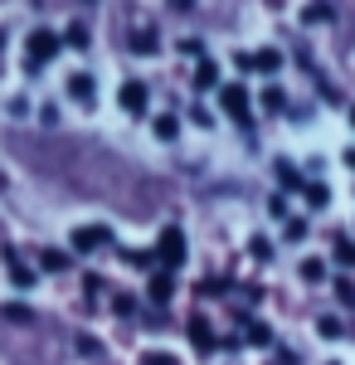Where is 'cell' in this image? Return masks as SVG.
Returning a JSON list of instances; mask_svg holds the SVG:
<instances>
[{"mask_svg":"<svg viewBox=\"0 0 355 365\" xmlns=\"http://www.w3.org/2000/svg\"><path fill=\"white\" fill-rule=\"evenodd\" d=\"M156 258H161V268H180V263H185V234H180L175 225H165V229H161Z\"/></svg>","mask_w":355,"mask_h":365,"instance_id":"1","label":"cell"},{"mask_svg":"<svg viewBox=\"0 0 355 365\" xmlns=\"http://www.w3.org/2000/svg\"><path fill=\"white\" fill-rule=\"evenodd\" d=\"M25 54H29V68H44V63L58 54V34H49V29H34V34H29V44H25Z\"/></svg>","mask_w":355,"mask_h":365,"instance_id":"2","label":"cell"},{"mask_svg":"<svg viewBox=\"0 0 355 365\" xmlns=\"http://www.w3.org/2000/svg\"><path fill=\"white\" fill-rule=\"evenodd\" d=\"M103 244H112V229L108 225H83V229H73V249H78V253H93V249H103Z\"/></svg>","mask_w":355,"mask_h":365,"instance_id":"3","label":"cell"},{"mask_svg":"<svg viewBox=\"0 0 355 365\" xmlns=\"http://www.w3.org/2000/svg\"><path fill=\"white\" fill-rule=\"evenodd\" d=\"M219 103H224V113L234 117L239 127H248V93H244L239 83H229V88H224V93H219Z\"/></svg>","mask_w":355,"mask_h":365,"instance_id":"4","label":"cell"},{"mask_svg":"<svg viewBox=\"0 0 355 365\" xmlns=\"http://www.w3.org/2000/svg\"><path fill=\"white\" fill-rule=\"evenodd\" d=\"M244 68H258V73H277L282 68V54L277 49H258V54H248V58H239Z\"/></svg>","mask_w":355,"mask_h":365,"instance_id":"5","label":"cell"},{"mask_svg":"<svg viewBox=\"0 0 355 365\" xmlns=\"http://www.w3.org/2000/svg\"><path fill=\"white\" fill-rule=\"evenodd\" d=\"M122 108L127 113H146V83H137V78L122 83Z\"/></svg>","mask_w":355,"mask_h":365,"instance_id":"6","label":"cell"},{"mask_svg":"<svg viewBox=\"0 0 355 365\" xmlns=\"http://www.w3.org/2000/svg\"><path fill=\"white\" fill-rule=\"evenodd\" d=\"M132 49H137V54H156V49H161V34H156V29H137V34H132Z\"/></svg>","mask_w":355,"mask_h":365,"instance_id":"7","label":"cell"},{"mask_svg":"<svg viewBox=\"0 0 355 365\" xmlns=\"http://www.w3.org/2000/svg\"><path fill=\"white\" fill-rule=\"evenodd\" d=\"M68 98H78V103H93V78H88V73H73V78H68Z\"/></svg>","mask_w":355,"mask_h":365,"instance_id":"8","label":"cell"},{"mask_svg":"<svg viewBox=\"0 0 355 365\" xmlns=\"http://www.w3.org/2000/svg\"><path fill=\"white\" fill-rule=\"evenodd\" d=\"M151 302H170V273H151Z\"/></svg>","mask_w":355,"mask_h":365,"instance_id":"9","label":"cell"},{"mask_svg":"<svg viewBox=\"0 0 355 365\" xmlns=\"http://www.w3.org/2000/svg\"><path fill=\"white\" fill-rule=\"evenodd\" d=\"M5 258H10V278H15V287H34V273H29L20 258H15V253H5Z\"/></svg>","mask_w":355,"mask_h":365,"instance_id":"10","label":"cell"},{"mask_svg":"<svg viewBox=\"0 0 355 365\" xmlns=\"http://www.w3.org/2000/svg\"><path fill=\"white\" fill-rule=\"evenodd\" d=\"M215 78H219V68L210 63V58H205V63L195 68V88H215Z\"/></svg>","mask_w":355,"mask_h":365,"instance_id":"11","label":"cell"},{"mask_svg":"<svg viewBox=\"0 0 355 365\" xmlns=\"http://www.w3.org/2000/svg\"><path fill=\"white\" fill-rule=\"evenodd\" d=\"M39 258H44V268H49V273H63V268H68V253H58V249H44Z\"/></svg>","mask_w":355,"mask_h":365,"instance_id":"12","label":"cell"},{"mask_svg":"<svg viewBox=\"0 0 355 365\" xmlns=\"http://www.w3.org/2000/svg\"><path fill=\"white\" fill-rule=\"evenodd\" d=\"M190 341L200 346V351H210V346H215V336H210V327H205V322H190Z\"/></svg>","mask_w":355,"mask_h":365,"instance_id":"13","label":"cell"},{"mask_svg":"<svg viewBox=\"0 0 355 365\" xmlns=\"http://www.w3.org/2000/svg\"><path fill=\"white\" fill-rule=\"evenodd\" d=\"M302 278H307V282H321V278H326V263H321V258H307V263H302Z\"/></svg>","mask_w":355,"mask_h":365,"instance_id":"14","label":"cell"},{"mask_svg":"<svg viewBox=\"0 0 355 365\" xmlns=\"http://www.w3.org/2000/svg\"><path fill=\"white\" fill-rule=\"evenodd\" d=\"M175 132H180L175 117H156V137H161V141H175Z\"/></svg>","mask_w":355,"mask_h":365,"instance_id":"15","label":"cell"},{"mask_svg":"<svg viewBox=\"0 0 355 365\" xmlns=\"http://www.w3.org/2000/svg\"><path fill=\"white\" fill-rule=\"evenodd\" d=\"M302 20H331V5L326 0H312V5L302 10Z\"/></svg>","mask_w":355,"mask_h":365,"instance_id":"16","label":"cell"},{"mask_svg":"<svg viewBox=\"0 0 355 365\" xmlns=\"http://www.w3.org/2000/svg\"><path fill=\"white\" fill-rule=\"evenodd\" d=\"M263 108H268V113H282V108H287L282 88H268V93H263Z\"/></svg>","mask_w":355,"mask_h":365,"instance_id":"17","label":"cell"},{"mask_svg":"<svg viewBox=\"0 0 355 365\" xmlns=\"http://www.w3.org/2000/svg\"><path fill=\"white\" fill-rule=\"evenodd\" d=\"M317 331H321L326 341H341V331H346V327H341L336 317H321V327H317Z\"/></svg>","mask_w":355,"mask_h":365,"instance_id":"18","label":"cell"},{"mask_svg":"<svg viewBox=\"0 0 355 365\" xmlns=\"http://www.w3.org/2000/svg\"><path fill=\"white\" fill-rule=\"evenodd\" d=\"M336 263H346V268L355 263V244L351 239H336Z\"/></svg>","mask_w":355,"mask_h":365,"instance_id":"19","label":"cell"},{"mask_svg":"<svg viewBox=\"0 0 355 365\" xmlns=\"http://www.w3.org/2000/svg\"><path fill=\"white\" fill-rule=\"evenodd\" d=\"M63 39H68L73 49H88V29H83V25H68V34H63Z\"/></svg>","mask_w":355,"mask_h":365,"instance_id":"20","label":"cell"},{"mask_svg":"<svg viewBox=\"0 0 355 365\" xmlns=\"http://www.w3.org/2000/svg\"><path fill=\"white\" fill-rule=\"evenodd\" d=\"M5 317H10V322H20V327H25V322H34V312L20 307V302H10V307H5Z\"/></svg>","mask_w":355,"mask_h":365,"instance_id":"21","label":"cell"},{"mask_svg":"<svg viewBox=\"0 0 355 365\" xmlns=\"http://www.w3.org/2000/svg\"><path fill=\"white\" fill-rule=\"evenodd\" d=\"M248 341H253V346H268V341H273V331H268V327H258V322H253V327H248Z\"/></svg>","mask_w":355,"mask_h":365,"instance_id":"22","label":"cell"},{"mask_svg":"<svg viewBox=\"0 0 355 365\" xmlns=\"http://www.w3.org/2000/svg\"><path fill=\"white\" fill-rule=\"evenodd\" d=\"M307 200H312V205L321 210V205H326V185H307Z\"/></svg>","mask_w":355,"mask_h":365,"instance_id":"23","label":"cell"},{"mask_svg":"<svg viewBox=\"0 0 355 365\" xmlns=\"http://www.w3.org/2000/svg\"><path fill=\"white\" fill-rule=\"evenodd\" d=\"M253 258H273V244L268 239H253Z\"/></svg>","mask_w":355,"mask_h":365,"instance_id":"24","label":"cell"},{"mask_svg":"<svg viewBox=\"0 0 355 365\" xmlns=\"http://www.w3.org/2000/svg\"><path fill=\"white\" fill-rule=\"evenodd\" d=\"M141 365H175V361H170V356H146Z\"/></svg>","mask_w":355,"mask_h":365,"instance_id":"25","label":"cell"},{"mask_svg":"<svg viewBox=\"0 0 355 365\" xmlns=\"http://www.w3.org/2000/svg\"><path fill=\"white\" fill-rule=\"evenodd\" d=\"M346 166H351V170H355V146H351V151H346Z\"/></svg>","mask_w":355,"mask_h":365,"instance_id":"26","label":"cell"},{"mask_svg":"<svg viewBox=\"0 0 355 365\" xmlns=\"http://www.w3.org/2000/svg\"><path fill=\"white\" fill-rule=\"evenodd\" d=\"M351 122H355V108H351Z\"/></svg>","mask_w":355,"mask_h":365,"instance_id":"27","label":"cell"}]
</instances>
